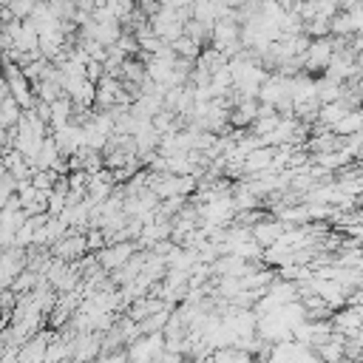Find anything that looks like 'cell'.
Masks as SVG:
<instances>
[{
    "mask_svg": "<svg viewBox=\"0 0 363 363\" xmlns=\"http://www.w3.org/2000/svg\"><path fill=\"white\" fill-rule=\"evenodd\" d=\"M3 79H6L9 96H11V99H14L20 108L31 111V108H34V94H31V82H28V77L23 74V68L9 62V65L3 68Z\"/></svg>",
    "mask_w": 363,
    "mask_h": 363,
    "instance_id": "6da1fadb",
    "label": "cell"
},
{
    "mask_svg": "<svg viewBox=\"0 0 363 363\" xmlns=\"http://www.w3.org/2000/svg\"><path fill=\"white\" fill-rule=\"evenodd\" d=\"M164 354V335L162 332H150L147 337L136 340L128 352V360L130 363H159Z\"/></svg>",
    "mask_w": 363,
    "mask_h": 363,
    "instance_id": "7a4b0ae2",
    "label": "cell"
},
{
    "mask_svg": "<svg viewBox=\"0 0 363 363\" xmlns=\"http://www.w3.org/2000/svg\"><path fill=\"white\" fill-rule=\"evenodd\" d=\"M332 54H335V43H332V37H318V40H309V45H306L301 62H303L306 68H312V71H320V68L329 65Z\"/></svg>",
    "mask_w": 363,
    "mask_h": 363,
    "instance_id": "3957f363",
    "label": "cell"
},
{
    "mask_svg": "<svg viewBox=\"0 0 363 363\" xmlns=\"http://www.w3.org/2000/svg\"><path fill=\"white\" fill-rule=\"evenodd\" d=\"M133 258V244H113V247H105V250H99V264L105 267V269H119L125 261H130Z\"/></svg>",
    "mask_w": 363,
    "mask_h": 363,
    "instance_id": "277c9868",
    "label": "cell"
},
{
    "mask_svg": "<svg viewBox=\"0 0 363 363\" xmlns=\"http://www.w3.org/2000/svg\"><path fill=\"white\" fill-rule=\"evenodd\" d=\"M20 272H23V258L17 252H0V289L14 284Z\"/></svg>",
    "mask_w": 363,
    "mask_h": 363,
    "instance_id": "5b68a950",
    "label": "cell"
},
{
    "mask_svg": "<svg viewBox=\"0 0 363 363\" xmlns=\"http://www.w3.org/2000/svg\"><path fill=\"white\" fill-rule=\"evenodd\" d=\"M85 250H88L85 235H68V238H60V241H57V258H60V261H74V258L82 255Z\"/></svg>",
    "mask_w": 363,
    "mask_h": 363,
    "instance_id": "8992f818",
    "label": "cell"
},
{
    "mask_svg": "<svg viewBox=\"0 0 363 363\" xmlns=\"http://www.w3.org/2000/svg\"><path fill=\"white\" fill-rule=\"evenodd\" d=\"M116 99H119V82L111 79V77H102V82L96 85V96H94V102H99L102 108H111Z\"/></svg>",
    "mask_w": 363,
    "mask_h": 363,
    "instance_id": "52a82bcc",
    "label": "cell"
},
{
    "mask_svg": "<svg viewBox=\"0 0 363 363\" xmlns=\"http://www.w3.org/2000/svg\"><path fill=\"white\" fill-rule=\"evenodd\" d=\"M96 363H125V357L116 354V357H105V360H96Z\"/></svg>",
    "mask_w": 363,
    "mask_h": 363,
    "instance_id": "ba28073f",
    "label": "cell"
}]
</instances>
